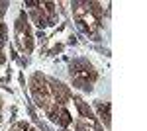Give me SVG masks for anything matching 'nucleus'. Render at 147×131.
<instances>
[{"instance_id": "f257e3e1", "label": "nucleus", "mask_w": 147, "mask_h": 131, "mask_svg": "<svg viewBox=\"0 0 147 131\" xmlns=\"http://www.w3.org/2000/svg\"><path fill=\"white\" fill-rule=\"evenodd\" d=\"M59 121H61L63 125H69V123H71V118H69V112H65V110H63V112H61V118H59Z\"/></svg>"}]
</instances>
